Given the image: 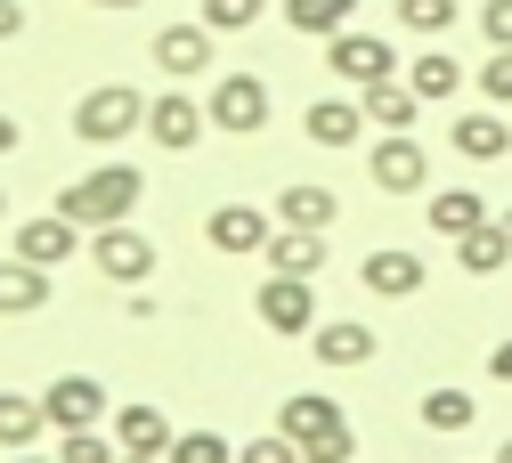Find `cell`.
<instances>
[{
  "label": "cell",
  "instance_id": "obj_21",
  "mask_svg": "<svg viewBox=\"0 0 512 463\" xmlns=\"http://www.w3.org/2000/svg\"><path fill=\"white\" fill-rule=\"evenodd\" d=\"M456 269H464V277H496V269H512V228H504V220H480L472 236H456Z\"/></svg>",
  "mask_w": 512,
  "mask_h": 463
},
{
  "label": "cell",
  "instance_id": "obj_37",
  "mask_svg": "<svg viewBox=\"0 0 512 463\" xmlns=\"http://www.w3.org/2000/svg\"><path fill=\"white\" fill-rule=\"evenodd\" d=\"M25 33V9H17V0H0V41H17Z\"/></svg>",
  "mask_w": 512,
  "mask_h": 463
},
{
  "label": "cell",
  "instance_id": "obj_43",
  "mask_svg": "<svg viewBox=\"0 0 512 463\" xmlns=\"http://www.w3.org/2000/svg\"><path fill=\"white\" fill-rule=\"evenodd\" d=\"M0 212H9V195H0Z\"/></svg>",
  "mask_w": 512,
  "mask_h": 463
},
{
  "label": "cell",
  "instance_id": "obj_7",
  "mask_svg": "<svg viewBox=\"0 0 512 463\" xmlns=\"http://www.w3.org/2000/svg\"><path fill=\"white\" fill-rule=\"evenodd\" d=\"M252 309H261V325H269V334H285V342H309V325H317V277H261V301H252Z\"/></svg>",
  "mask_w": 512,
  "mask_h": 463
},
{
  "label": "cell",
  "instance_id": "obj_11",
  "mask_svg": "<svg viewBox=\"0 0 512 463\" xmlns=\"http://www.w3.org/2000/svg\"><path fill=\"white\" fill-rule=\"evenodd\" d=\"M423 252H407V244H374L366 260H358V285L374 293V301H415L423 293Z\"/></svg>",
  "mask_w": 512,
  "mask_h": 463
},
{
  "label": "cell",
  "instance_id": "obj_39",
  "mask_svg": "<svg viewBox=\"0 0 512 463\" xmlns=\"http://www.w3.org/2000/svg\"><path fill=\"white\" fill-rule=\"evenodd\" d=\"M90 9H106V17H122V9H147V0H90Z\"/></svg>",
  "mask_w": 512,
  "mask_h": 463
},
{
  "label": "cell",
  "instance_id": "obj_9",
  "mask_svg": "<svg viewBox=\"0 0 512 463\" xmlns=\"http://www.w3.org/2000/svg\"><path fill=\"white\" fill-rule=\"evenodd\" d=\"M204 130H212V114L187 98V82H171L163 98H147V139L163 147V155H187V147H204Z\"/></svg>",
  "mask_w": 512,
  "mask_h": 463
},
{
  "label": "cell",
  "instance_id": "obj_33",
  "mask_svg": "<svg viewBox=\"0 0 512 463\" xmlns=\"http://www.w3.org/2000/svg\"><path fill=\"white\" fill-rule=\"evenodd\" d=\"M472 90H480L488 106H512V49H488V65L472 74Z\"/></svg>",
  "mask_w": 512,
  "mask_h": 463
},
{
  "label": "cell",
  "instance_id": "obj_44",
  "mask_svg": "<svg viewBox=\"0 0 512 463\" xmlns=\"http://www.w3.org/2000/svg\"><path fill=\"white\" fill-rule=\"evenodd\" d=\"M504 228H512V212H504Z\"/></svg>",
  "mask_w": 512,
  "mask_h": 463
},
{
  "label": "cell",
  "instance_id": "obj_15",
  "mask_svg": "<svg viewBox=\"0 0 512 463\" xmlns=\"http://www.w3.org/2000/svg\"><path fill=\"white\" fill-rule=\"evenodd\" d=\"M447 147H456L464 163H496V155L512 147V114H504V106H472V114H456V122H447Z\"/></svg>",
  "mask_w": 512,
  "mask_h": 463
},
{
  "label": "cell",
  "instance_id": "obj_41",
  "mask_svg": "<svg viewBox=\"0 0 512 463\" xmlns=\"http://www.w3.org/2000/svg\"><path fill=\"white\" fill-rule=\"evenodd\" d=\"M122 463H171V455H122Z\"/></svg>",
  "mask_w": 512,
  "mask_h": 463
},
{
  "label": "cell",
  "instance_id": "obj_35",
  "mask_svg": "<svg viewBox=\"0 0 512 463\" xmlns=\"http://www.w3.org/2000/svg\"><path fill=\"white\" fill-rule=\"evenodd\" d=\"M480 33H488V49H512V0H488V9H480Z\"/></svg>",
  "mask_w": 512,
  "mask_h": 463
},
{
  "label": "cell",
  "instance_id": "obj_6",
  "mask_svg": "<svg viewBox=\"0 0 512 463\" xmlns=\"http://www.w3.org/2000/svg\"><path fill=\"white\" fill-rule=\"evenodd\" d=\"M326 74H334V82H358V90H366V82H391V74H399V49H391V33H350V25H342V33L326 41Z\"/></svg>",
  "mask_w": 512,
  "mask_h": 463
},
{
  "label": "cell",
  "instance_id": "obj_17",
  "mask_svg": "<svg viewBox=\"0 0 512 463\" xmlns=\"http://www.w3.org/2000/svg\"><path fill=\"white\" fill-rule=\"evenodd\" d=\"M358 130H366L358 98H309V114H301V139L309 147H358Z\"/></svg>",
  "mask_w": 512,
  "mask_h": 463
},
{
  "label": "cell",
  "instance_id": "obj_38",
  "mask_svg": "<svg viewBox=\"0 0 512 463\" xmlns=\"http://www.w3.org/2000/svg\"><path fill=\"white\" fill-rule=\"evenodd\" d=\"M17 139H25V130H17V114H0V155H17Z\"/></svg>",
  "mask_w": 512,
  "mask_h": 463
},
{
  "label": "cell",
  "instance_id": "obj_13",
  "mask_svg": "<svg viewBox=\"0 0 512 463\" xmlns=\"http://www.w3.org/2000/svg\"><path fill=\"white\" fill-rule=\"evenodd\" d=\"M74 252H82V228H74L66 212H57V204H49V212H33V220L17 228V260H33V269H49V277L66 269Z\"/></svg>",
  "mask_w": 512,
  "mask_h": 463
},
{
  "label": "cell",
  "instance_id": "obj_25",
  "mask_svg": "<svg viewBox=\"0 0 512 463\" xmlns=\"http://www.w3.org/2000/svg\"><path fill=\"white\" fill-rule=\"evenodd\" d=\"M423 220H431V236H447V244H456V236H472V228L488 220V204H480L472 187H439L431 204H423Z\"/></svg>",
  "mask_w": 512,
  "mask_h": 463
},
{
  "label": "cell",
  "instance_id": "obj_27",
  "mask_svg": "<svg viewBox=\"0 0 512 463\" xmlns=\"http://www.w3.org/2000/svg\"><path fill=\"white\" fill-rule=\"evenodd\" d=\"M41 431H49L41 399H25V390H0V447H33Z\"/></svg>",
  "mask_w": 512,
  "mask_h": 463
},
{
  "label": "cell",
  "instance_id": "obj_31",
  "mask_svg": "<svg viewBox=\"0 0 512 463\" xmlns=\"http://www.w3.org/2000/svg\"><path fill=\"white\" fill-rule=\"evenodd\" d=\"M57 463H122V447H114V431H66Z\"/></svg>",
  "mask_w": 512,
  "mask_h": 463
},
{
  "label": "cell",
  "instance_id": "obj_22",
  "mask_svg": "<svg viewBox=\"0 0 512 463\" xmlns=\"http://www.w3.org/2000/svg\"><path fill=\"white\" fill-rule=\"evenodd\" d=\"M334 220H342V195H334V187L293 179V187L277 195V228H334Z\"/></svg>",
  "mask_w": 512,
  "mask_h": 463
},
{
  "label": "cell",
  "instance_id": "obj_8",
  "mask_svg": "<svg viewBox=\"0 0 512 463\" xmlns=\"http://www.w3.org/2000/svg\"><path fill=\"white\" fill-rule=\"evenodd\" d=\"M90 260H98V277H114V285H147L155 277V236H139L131 220L90 228Z\"/></svg>",
  "mask_w": 512,
  "mask_h": 463
},
{
  "label": "cell",
  "instance_id": "obj_24",
  "mask_svg": "<svg viewBox=\"0 0 512 463\" xmlns=\"http://www.w3.org/2000/svg\"><path fill=\"white\" fill-rule=\"evenodd\" d=\"M407 82H415V98H423V106H447V98H456L472 74L456 65V49H423V57L407 65Z\"/></svg>",
  "mask_w": 512,
  "mask_h": 463
},
{
  "label": "cell",
  "instance_id": "obj_16",
  "mask_svg": "<svg viewBox=\"0 0 512 463\" xmlns=\"http://www.w3.org/2000/svg\"><path fill=\"white\" fill-rule=\"evenodd\" d=\"M309 350H317V366L350 374V366L374 358V325H358V317H326V325H309Z\"/></svg>",
  "mask_w": 512,
  "mask_h": 463
},
{
  "label": "cell",
  "instance_id": "obj_23",
  "mask_svg": "<svg viewBox=\"0 0 512 463\" xmlns=\"http://www.w3.org/2000/svg\"><path fill=\"white\" fill-rule=\"evenodd\" d=\"M49 309V269H33V260H0V317H33Z\"/></svg>",
  "mask_w": 512,
  "mask_h": 463
},
{
  "label": "cell",
  "instance_id": "obj_1",
  "mask_svg": "<svg viewBox=\"0 0 512 463\" xmlns=\"http://www.w3.org/2000/svg\"><path fill=\"white\" fill-rule=\"evenodd\" d=\"M277 431L301 447V463H358V431H350L342 399H326V390H293L277 407Z\"/></svg>",
  "mask_w": 512,
  "mask_h": 463
},
{
  "label": "cell",
  "instance_id": "obj_4",
  "mask_svg": "<svg viewBox=\"0 0 512 463\" xmlns=\"http://www.w3.org/2000/svg\"><path fill=\"white\" fill-rule=\"evenodd\" d=\"M204 114H212V130H228V139H252V130H269V82L261 74H220Z\"/></svg>",
  "mask_w": 512,
  "mask_h": 463
},
{
  "label": "cell",
  "instance_id": "obj_3",
  "mask_svg": "<svg viewBox=\"0 0 512 463\" xmlns=\"http://www.w3.org/2000/svg\"><path fill=\"white\" fill-rule=\"evenodd\" d=\"M131 130H147V98H139L131 82L82 90V106H74V139H82V147H122Z\"/></svg>",
  "mask_w": 512,
  "mask_h": 463
},
{
  "label": "cell",
  "instance_id": "obj_10",
  "mask_svg": "<svg viewBox=\"0 0 512 463\" xmlns=\"http://www.w3.org/2000/svg\"><path fill=\"white\" fill-rule=\"evenodd\" d=\"M41 415H49V431H98L106 423V382L98 374H57L41 390Z\"/></svg>",
  "mask_w": 512,
  "mask_h": 463
},
{
  "label": "cell",
  "instance_id": "obj_34",
  "mask_svg": "<svg viewBox=\"0 0 512 463\" xmlns=\"http://www.w3.org/2000/svg\"><path fill=\"white\" fill-rule=\"evenodd\" d=\"M236 463H301V447H293L285 431H261V439H244V447H236Z\"/></svg>",
  "mask_w": 512,
  "mask_h": 463
},
{
  "label": "cell",
  "instance_id": "obj_30",
  "mask_svg": "<svg viewBox=\"0 0 512 463\" xmlns=\"http://www.w3.org/2000/svg\"><path fill=\"white\" fill-rule=\"evenodd\" d=\"M261 17H269V0H204V25L212 33H252Z\"/></svg>",
  "mask_w": 512,
  "mask_h": 463
},
{
  "label": "cell",
  "instance_id": "obj_28",
  "mask_svg": "<svg viewBox=\"0 0 512 463\" xmlns=\"http://www.w3.org/2000/svg\"><path fill=\"white\" fill-rule=\"evenodd\" d=\"M472 390H456V382H439V390H423V423L431 431H472Z\"/></svg>",
  "mask_w": 512,
  "mask_h": 463
},
{
  "label": "cell",
  "instance_id": "obj_36",
  "mask_svg": "<svg viewBox=\"0 0 512 463\" xmlns=\"http://www.w3.org/2000/svg\"><path fill=\"white\" fill-rule=\"evenodd\" d=\"M488 374H496V382H504V390H512V334H504V342H496V350H488Z\"/></svg>",
  "mask_w": 512,
  "mask_h": 463
},
{
  "label": "cell",
  "instance_id": "obj_5",
  "mask_svg": "<svg viewBox=\"0 0 512 463\" xmlns=\"http://www.w3.org/2000/svg\"><path fill=\"white\" fill-rule=\"evenodd\" d=\"M366 179H374V195H423L431 187V147L415 130H391V139L366 155Z\"/></svg>",
  "mask_w": 512,
  "mask_h": 463
},
{
  "label": "cell",
  "instance_id": "obj_20",
  "mask_svg": "<svg viewBox=\"0 0 512 463\" xmlns=\"http://www.w3.org/2000/svg\"><path fill=\"white\" fill-rule=\"evenodd\" d=\"M269 269L277 277H326V228H277L269 236Z\"/></svg>",
  "mask_w": 512,
  "mask_h": 463
},
{
  "label": "cell",
  "instance_id": "obj_40",
  "mask_svg": "<svg viewBox=\"0 0 512 463\" xmlns=\"http://www.w3.org/2000/svg\"><path fill=\"white\" fill-rule=\"evenodd\" d=\"M9 463H57V455H33V447H9Z\"/></svg>",
  "mask_w": 512,
  "mask_h": 463
},
{
  "label": "cell",
  "instance_id": "obj_32",
  "mask_svg": "<svg viewBox=\"0 0 512 463\" xmlns=\"http://www.w3.org/2000/svg\"><path fill=\"white\" fill-rule=\"evenodd\" d=\"M171 463H236V447L220 431H179L171 439Z\"/></svg>",
  "mask_w": 512,
  "mask_h": 463
},
{
  "label": "cell",
  "instance_id": "obj_29",
  "mask_svg": "<svg viewBox=\"0 0 512 463\" xmlns=\"http://www.w3.org/2000/svg\"><path fill=\"white\" fill-rule=\"evenodd\" d=\"M456 0H399V25L407 33H423V41H439V33H456Z\"/></svg>",
  "mask_w": 512,
  "mask_h": 463
},
{
  "label": "cell",
  "instance_id": "obj_19",
  "mask_svg": "<svg viewBox=\"0 0 512 463\" xmlns=\"http://www.w3.org/2000/svg\"><path fill=\"white\" fill-rule=\"evenodd\" d=\"M171 415L163 407H114V447L122 455H171Z\"/></svg>",
  "mask_w": 512,
  "mask_h": 463
},
{
  "label": "cell",
  "instance_id": "obj_26",
  "mask_svg": "<svg viewBox=\"0 0 512 463\" xmlns=\"http://www.w3.org/2000/svg\"><path fill=\"white\" fill-rule=\"evenodd\" d=\"M350 17H358V0H285V25L309 33V41H334Z\"/></svg>",
  "mask_w": 512,
  "mask_h": 463
},
{
  "label": "cell",
  "instance_id": "obj_12",
  "mask_svg": "<svg viewBox=\"0 0 512 463\" xmlns=\"http://www.w3.org/2000/svg\"><path fill=\"white\" fill-rule=\"evenodd\" d=\"M212 41H220V33H212L204 17H196V25H163V33H155V74H163V82H204V74H212Z\"/></svg>",
  "mask_w": 512,
  "mask_h": 463
},
{
  "label": "cell",
  "instance_id": "obj_18",
  "mask_svg": "<svg viewBox=\"0 0 512 463\" xmlns=\"http://www.w3.org/2000/svg\"><path fill=\"white\" fill-rule=\"evenodd\" d=\"M358 106H366V122L391 139V130H415V114H423V98H415V82L407 74H391V82H366L358 90Z\"/></svg>",
  "mask_w": 512,
  "mask_h": 463
},
{
  "label": "cell",
  "instance_id": "obj_2",
  "mask_svg": "<svg viewBox=\"0 0 512 463\" xmlns=\"http://www.w3.org/2000/svg\"><path fill=\"white\" fill-rule=\"evenodd\" d=\"M139 195H147V171L139 163H98L74 187H57V212H66L74 228H114V220L139 212Z\"/></svg>",
  "mask_w": 512,
  "mask_h": 463
},
{
  "label": "cell",
  "instance_id": "obj_42",
  "mask_svg": "<svg viewBox=\"0 0 512 463\" xmlns=\"http://www.w3.org/2000/svg\"><path fill=\"white\" fill-rule=\"evenodd\" d=\"M496 463H512V439H504V447H496Z\"/></svg>",
  "mask_w": 512,
  "mask_h": 463
},
{
  "label": "cell",
  "instance_id": "obj_14",
  "mask_svg": "<svg viewBox=\"0 0 512 463\" xmlns=\"http://www.w3.org/2000/svg\"><path fill=\"white\" fill-rule=\"evenodd\" d=\"M204 236H212V252H228V260H244V252H269V236H277V212L220 204V212L204 220Z\"/></svg>",
  "mask_w": 512,
  "mask_h": 463
}]
</instances>
